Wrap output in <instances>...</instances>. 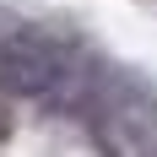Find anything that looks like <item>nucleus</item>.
Masks as SVG:
<instances>
[{
  "instance_id": "nucleus-1",
  "label": "nucleus",
  "mask_w": 157,
  "mask_h": 157,
  "mask_svg": "<svg viewBox=\"0 0 157 157\" xmlns=\"http://www.w3.org/2000/svg\"><path fill=\"white\" fill-rule=\"evenodd\" d=\"M71 60H76V38H60V33H44V27L11 33V38H0V92L49 98L65 81Z\"/></svg>"
}]
</instances>
